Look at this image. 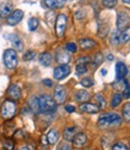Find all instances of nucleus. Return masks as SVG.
<instances>
[{"mask_svg": "<svg viewBox=\"0 0 130 150\" xmlns=\"http://www.w3.org/2000/svg\"><path fill=\"white\" fill-rule=\"evenodd\" d=\"M38 103H40V113L49 114L56 110V102L49 95H41L38 97Z\"/></svg>", "mask_w": 130, "mask_h": 150, "instance_id": "nucleus-1", "label": "nucleus"}, {"mask_svg": "<svg viewBox=\"0 0 130 150\" xmlns=\"http://www.w3.org/2000/svg\"><path fill=\"white\" fill-rule=\"evenodd\" d=\"M122 121L121 117L117 115L115 113H105V114H101L99 117L98 120V125L100 127H110V126H115V125H120Z\"/></svg>", "mask_w": 130, "mask_h": 150, "instance_id": "nucleus-2", "label": "nucleus"}, {"mask_svg": "<svg viewBox=\"0 0 130 150\" xmlns=\"http://www.w3.org/2000/svg\"><path fill=\"white\" fill-rule=\"evenodd\" d=\"M4 64L7 69L13 70L18 65V57L15 49H6L4 52Z\"/></svg>", "mask_w": 130, "mask_h": 150, "instance_id": "nucleus-3", "label": "nucleus"}, {"mask_svg": "<svg viewBox=\"0 0 130 150\" xmlns=\"http://www.w3.org/2000/svg\"><path fill=\"white\" fill-rule=\"evenodd\" d=\"M16 110H17L16 103L13 101L6 100V101L3 103V106H1V117L4 119H11V118L15 117Z\"/></svg>", "mask_w": 130, "mask_h": 150, "instance_id": "nucleus-4", "label": "nucleus"}, {"mask_svg": "<svg viewBox=\"0 0 130 150\" xmlns=\"http://www.w3.org/2000/svg\"><path fill=\"white\" fill-rule=\"evenodd\" d=\"M5 37L11 42V45L13 46L15 51H18V52H22V51H23L24 42H23V40L20 39V37H19L17 34H7Z\"/></svg>", "mask_w": 130, "mask_h": 150, "instance_id": "nucleus-5", "label": "nucleus"}, {"mask_svg": "<svg viewBox=\"0 0 130 150\" xmlns=\"http://www.w3.org/2000/svg\"><path fill=\"white\" fill-rule=\"evenodd\" d=\"M66 25H67V17L66 15H59L56 18V34L59 37H62L66 31Z\"/></svg>", "mask_w": 130, "mask_h": 150, "instance_id": "nucleus-6", "label": "nucleus"}, {"mask_svg": "<svg viewBox=\"0 0 130 150\" xmlns=\"http://www.w3.org/2000/svg\"><path fill=\"white\" fill-rule=\"evenodd\" d=\"M69 73H71V67L68 65H60L54 70V78L57 81H61L63 78H66Z\"/></svg>", "mask_w": 130, "mask_h": 150, "instance_id": "nucleus-7", "label": "nucleus"}, {"mask_svg": "<svg viewBox=\"0 0 130 150\" xmlns=\"http://www.w3.org/2000/svg\"><path fill=\"white\" fill-rule=\"evenodd\" d=\"M66 96H67L66 88L62 85H56L54 89V101L56 103H62V102H64V100H66Z\"/></svg>", "mask_w": 130, "mask_h": 150, "instance_id": "nucleus-8", "label": "nucleus"}, {"mask_svg": "<svg viewBox=\"0 0 130 150\" xmlns=\"http://www.w3.org/2000/svg\"><path fill=\"white\" fill-rule=\"evenodd\" d=\"M23 16H24V12L22 10H16L13 11L12 13L7 17V24L11 27L16 25V24H18L22 19H23Z\"/></svg>", "mask_w": 130, "mask_h": 150, "instance_id": "nucleus-9", "label": "nucleus"}, {"mask_svg": "<svg viewBox=\"0 0 130 150\" xmlns=\"http://www.w3.org/2000/svg\"><path fill=\"white\" fill-rule=\"evenodd\" d=\"M129 24V15L124 11H121L117 17V30H123Z\"/></svg>", "mask_w": 130, "mask_h": 150, "instance_id": "nucleus-10", "label": "nucleus"}, {"mask_svg": "<svg viewBox=\"0 0 130 150\" xmlns=\"http://www.w3.org/2000/svg\"><path fill=\"white\" fill-rule=\"evenodd\" d=\"M72 142H73V144H74L75 148H81V146H84V145L86 144V142H87V137H86V134L82 133V132L75 133V136L73 137Z\"/></svg>", "mask_w": 130, "mask_h": 150, "instance_id": "nucleus-11", "label": "nucleus"}, {"mask_svg": "<svg viewBox=\"0 0 130 150\" xmlns=\"http://www.w3.org/2000/svg\"><path fill=\"white\" fill-rule=\"evenodd\" d=\"M13 12V5L12 3H4L0 5V17L6 18Z\"/></svg>", "mask_w": 130, "mask_h": 150, "instance_id": "nucleus-12", "label": "nucleus"}, {"mask_svg": "<svg viewBox=\"0 0 130 150\" xmlns=\"http://www.w3.org/2000/svg\"><path fill=\"white\" fill-rule=\"evenodd\" d=\"M7 95L13 100H18L22 96V90L17 84H12V85H10V88L7 90Z\"/></svg>", "mask_w": 130, "mask_h": 150, "instance_id": "nucleus-13", "label": "nucleus"}, {"mask_svg": "<svg viewBox=\"0 0 130 150\" xmlns=\"http://www.w3.org/2000/svg\"><path fill=\"white\" fill-rule=\"evenodd\" d=\"M127 73H128V69H127L125 64H123V62H117V65H116V77H117V79H124Z\"/></svg>", "mask_w": 130, "mask_h": 150, "instance_id": "nucleus-14", "label": "nucleus"}, {"mask_svg": "<svg viewBox=\"0 0 130 150\" xmlns=\"http://www.w3.org/2000/svg\"><path fill=\"white\" fill-rule=\"evenodd\" d=\"M67 0H43V4L48 8H60L66 4Z\"/></svg>", "mask_w": 130, "mask_h": 150, "instance_id": "nucleus-15", "label": "nucleus"}, {"mask_svg": "<svg viewBox=\"0 0 130 150\" xmlns=\"http://www.w3.org/2000/svg\"><path fill=\"white\" fill-rule=\"evenodd\" d=\"M56 61L61 65H67L68 62L71 61V55L66 51H60L56 54Z\"/></svg>", "mask_w": 130, "mask_h": 150, "instance_id": "nucleus-16", "label": "nucleus"}, {"mask_svg": "<svg viewBox=\"0 0 130 150\" xmlns=\"http://www.w3.org/2000/svg\"><path fill=\"white\" fill-rule=\"evenodd\" d=\"M79 109L81 112H84V113H92V114H96L98 113V110H99V107L93 105V103H82L80 105Z\"/></svg>", "mask_w": 130, "mask_h": 150, "instance_id": "nucleus-17", "label": "nucleus"}, {"mask_svg": "<svg viewBox=\"0 0 130 150\" xmlns=\"http://www.w3.org/2000/svg\"><path fill=\"white\" fill-rule=\"evenodd\" d=\"M29 107L31 109V112L34 113H40V103H38V97L37 96H32L29 100Z\"/></svg>", "mask_w": 130, "mask_h": 150, "instance_id": "nucleus-18", "label": "nucleus"}, {"mask_svg": "<svg viewBox=\"0 0 130 150\" xmlns=\"http://www.w3.org/2000/svg\"><path fill=\"white\" fill-rule=\"evenodd\" d=\"M47 141L49 144H55L59 141V133L56 130H50L47 134Z\"/></svg>", "mask_w": 130, "mask_h": 150, "instance_id": "nucleus-19", "label": "nucleus"}, {"mask_svg": "<svg viewBox=\"0 0 130 150\" xmlns=\"http://www.w3.org/2000/svg\"><path fill=\"white\" fill-rule=\"evenodd\" d=\"M88 98H89V94L86 90H79L75 94V100L79 102H86Z\"/></svg>", "mask_w": 130, "mask_h": 150, "instance_id": "nucleus-20", "label": "nucleus"}, {"mask_svg": "<svg viewBox=\"0 0 130 150\" xmlns=\"http://www.w3.org/2000/svg\"><path fill=\"white\" fill-rule=\"evenodd\" d=\"M40 64L41 65H43V66H49L50 65V62H51V55L48 53V52H45V53H42L41 55H40Z\"/></svg>", "mask_w": 130, "mask_h": 150, "instance_id": "nucleus-21", "label": "nucleus"}, {"mask_svg": "<svg viewBox=\"0 0 130 150\" xmlns=\"http://www.w3.org/2000/svg\"><path fill=\"white\" fill-rule=\"evenodd\" d=\"M75 130H76L75 127H68V129L64 130V132H63V138H64V141L72 142L73 137L75 136Z\"/></svg>", "mask_w": 130, "mask_h": 150, "instance_id": "nucleus-22", "label": "nucleus"}, {"mask_svg": "<svg viewBox=\"0 0 130 150\" xmlns=\"http://www.w3.org/2000/svg\"><path fill=\"white\" fill-rule=\"evenodd\" d=\"M79 45H80V47L82 49H89V48H92L96 45V42L93 40H91V39H81L79 41Z\"/></svg>", "mask_w": 130, "mask_h": 150, "instance_id": "nucleus-23", "label": "nucleus"}, {"mask_svg": "<svg viewBox=\"0 0 130 150\" xmlns=\"http://www.w3.org/2000/svg\"><path fill=\"white\" fill-rule=\"evenodd\" d=\"M94 100H96V101L98 102V105H99V108H100V109H104V108L106 107L105 98H104V97H103L100 94H96V95H94Z\"/></svg>", "mask_w": 130, "mask_h": 150, "instance_id": "nucleus-24", "label": "nucleus"}, {"mask_svg": "<svg viewBox=\"0 0 130 150\" xmlns=\"http://www.w3.org/2000/svg\"><path fill=\"white\" fill-rule=\"evenodd\" d=\"M121 102H122V96H121L118 93H116V94L113 95V97H112L111 106H112L113 108H116V107H118V106H120Z\"/></svg>", "mask_w": 130, "mask_h": 150, "instance_id": "nucleus-25", "label": "nucleus"}, {"mask_svg": "<svg viewBox=\"0 0 130 150\" xmlns=\"http://www.w3.org/2000/svg\"><path fill=\"white\" fill-rule=\"evenodd\" d=\"M129 40H130V27L125 28L121 34V41L122 42H128Z\"/></svg>", "mask_w": 130, "mask_h": 150, "instance_id": "nucleus-26", "label": "nucleus"}, {"mask_svg": "<svg viewBox=\"0 0 130 150\" xmlns=\"http://www.w3.org/2000/svg\"><path fill=\"white\" fill-rule=\"evenodd\" d=\"M127 85H128V83H127L124 79H118V82L113 83V88H115L116 90H121V91H122Z\"/></svg>", "mask_w": 130, "mask_h": 150, "instance_id": "nucleus-27", "label": "nucleus"}, {"mask_svg": "<svg viewBox=\"0 0 130 150\" xmlns=\"http://www.w3.org/2000/svg\"><path fill=\"white\" fill-rule=\"evenodd\" d=\"M38 19L37 18H30L29 19V22H28V25H29V30L30 31H34V30H36L37 29V27H38Z\"/></svg>", "mask_w": 130, "mask_h": 150, "instance_id": "nucleus-28", "label": "nucleus"}, {"mask_svg": "<svg viewBox=\"0 0 130 150\" xmlns=\"http://www.w3.org/2000/svg\"><path fill=\"white\" fill-rule=\"evenodd\" d=\"M123 117L127 121H130V103H127L124 107H123Z\"/></svg>", "mask_w": 130, "mask_h": 150, "instance_id": "nucleus-29", "label": "nucleus"}, {"mask_svg": "<svg viewBox=\"0 0 130 150\" xmlns=\"http://www.w3.org/2000/svg\"><path fill=\"white\" fill-rule=\"evenodd\" d=\"M75 72H76L78 76H81V74H84V73H87V67H86V65H76Z\"/></svg>", "mask_w": 130, "mask_h": 150, "instance_id": "nucleus-30", "label": "nucleus"}, {"mask_svg": "<svg viewBox=\"0 0 130 150\" xmlns=\"http://www.w3.org/2000/svg\"><path fill=\"white\" fill-rule=\"evenodd\" d=\"M111 43L113 45V46H116L117 43L120 42V35H118V30H116V31H113L112 33V35H111Z\"/></svg>", "mask_w": 130, "mask_h": 150, "instance_id": "nucleus-31", "label": "nucleus"}, {"mask_svg": "<svg viewBox=\"0 0 130 150\" xmlns=\"http://www.w3.org/2000/svg\"><path fill=\"white\" fill-rule=\"evenodd\" d=\"M103 5L108 8H113L117 5V0H103Z\"/></svg>", "mask_w": 130, "mask_h": 150, "instance_id": "nucleus-32", "label": "nucleus"}, {"mask_svg": "<svg viewBox=\"0 0 130 150\" xmlns=\"http://www.w3.org/2000/svg\"><path fill=\"white\" fill-rule=\"evenodd\" d=\"M35 57H36V53H35L34 51H28L27 53L23 55V59H24L25 61H29V60H34Z\"/></svg>", "mask_w": 130, "mask_h": 150, "instance_id": "nucleus-33", "label": "nucleus"}, {"mask_svg": "<svg viewBox=\"0 0 130 150\" xmlns=\"http://www.w3.org/2000/svg\"><path fill=\"white\" fill-rule=\"evenodd\" d=\"M111 150H129V149H128V146H127L124 143L118 142V143L113 144V146H112V149H111Z\"/></svg>", "mask_w": 130, "mask_h": 150, "instance_id": "nucleus-34", "label": "nucleus"}, {"mask_svg": "<svg viewBox=\"0 0 130 150\" xmlns=\"http://www.w3.org/2000/svg\"><path fill=\"white\" fill-rule=\"evenodd\" d=\"M89 61H91L89 57H82V58H79L76 60V65H86Z\"/></svg>", "mask_w": 130, "mask_h": 150, "instance_id": "nucleus-35", "label": "nucleus"}, {"mask_svg": "<svg viewBox=\"0 0 130 150\" xmlns=\"http://www.w3.org/2000/svg\"><path fill=\"white\" fill-rule=\"evenodd\" d=\"M81 85L86 86V88H91L93 85V79L92 78H84L81 79Z\"/></svg>", "mask_w": 130, "mask_h": 150, "instance_id": "nucleus-36", "label": "nucleus"}, {"mask_svg": "<svg viewBox=\"0 0 130 150\" xmlns=\"http://www.w3.org/2000/svg\"><path fill=\"white\" fill-rule=\"evenodd\" d=\"M3 145H4L5 150H13V142L10 141V139H5L3 142Z\"/></svg>", "mask_w": 130, "mask_h": 150, "instance_id": "nucleus-37", "label": "nucleus"}, {"mask_svg": "<svg viewBox=\"0 0 130 150\" xmlns=\"http://www.w3.org/2000/svg\"><path fill=\"white\" fill-rule=\"evenodd\" d=\"M66 49L68 52H71V53H75L76 52V46H75V43H73V42H68L67 45H66Z\"/></svg>", "mask_w": 130, "mask_h": 150, "instance_id": "nucleus-38", "label": "nucleus"}, {"mask_svg": "<svg viewBox=\"0 0 130 150\" xmlns=\"http://www.w3.org/2000/svg\"><path fill=\"white\" fill-rule=\"evenodd\" d=\"M122 94H123V97L125 98H130V85L128 84L125 88L122 90Z\"/></svg>", "mask_w": 130, "mask_h": 150, "instance_id": "nucleus-39", "label": "nucleus"}, {"mask_svg": "<svg viewBox=\"0 0 130 150\" xmlns=\"http://www.w3.org/2000/svg\"><path fill=\"white\" fill-rule=\"evenodd\" d=\"M56 150H72V148L68 143H61V144H59Z\"/></svg>", "mask_w": 130, "mask_h": 150, "instance_id": "nucleus-40", "label": "nucleus"}, {"mask_svg": "<svg viewBox=\"0 0 130 150\" xmlns=\"http://www.w3.org/2000/svg\"><path fill=\"white\" fill-rule=\"evenodd\" d=\"M101 61H103V55H101V53H97V54H96V58H94V65L101 64Z\"/></svg>", "mask_w": 130, "mask_h": 150, "instance_id": "nucleus-41", "label": "nucleus"}, {"mask_svg": "<svg viewBox=\"0 0 130 150\" xmlns=\"http://www.w3.org/2000/svg\"><path fill=\"white\" fill-rule=\"evenodd\" d=\"M66 110L68 112V113H73V112L75 110V107L72 106V105H67V106H66Z\"/></svg>", "mask_w": 130, "mask_h": 150, "instance_id": "nucleus-42", "label": "nucleus"}, {"mask_svg": "<svg viewBox=\"0 0 130 150\" xmlns=\"http://www.w3.org/2000/svg\"><path fill=\"white\" fill-rule=\"evenodd\" d=\"M43 84L45 86H53V82H51L50 79H43Z\"/></svg>", "mask_w": 130, "mask_h": 150, "instance_id": "nucleus-43", "label": "nucleus"}, {"mask_svg": "<svg viewBox=\"0 0 130 150\" xmlns=\"http://www.w3.org/2000/svg\"><path fill=\"white\" fill-rule=\"evenodd\" d=\"M108 60H113V55L109 54V55H108Z\"/></svg>", "mask_w": 130, "mask_h": 150, "instance_id": "nucleus-44", "label": "nucleus"}, {"mask_svg": "<svg viewBox=\"0 0 130 150\" xmlns=\"http://www.w3.org/2000/svg\"><path fill=\"white\" fill-rule=\"evenodd\" d=\"M19 150H29V148H28V146H22Z\"/></svg>", "mask_w": 130, "mask_h": 150, "instance_id": "nucleus-45", "label": "nucleus"}, {"mask_svg": "<svg viewBox=\"0 0 130 150\" xmlns=\"http://www.w3.org/2000/svg\"><path fill=\"white\" fill-rule=\"evenodd\" d=\"M101 74H103V76H105V74H106V70H101Z\"/></svg>", "mask_w": 130, "mask_h": 150, "instance_id": "nucleus-46", "label": "nucleus"}, {"mask_svg": "<svg viewBox=\"0 0 130 150\" xmlns=\"http://www.w3.org/2000/svg\"><path fill=\"white\" fill-rule=\"evenodd\" d=\"M123 3H125V4L130 5V0H123Z\"/></svg>", "mask_w": 130, "mask_h": 150, "instance_id": "nucleus-47", "label": "nucleus"}]
</instances>
